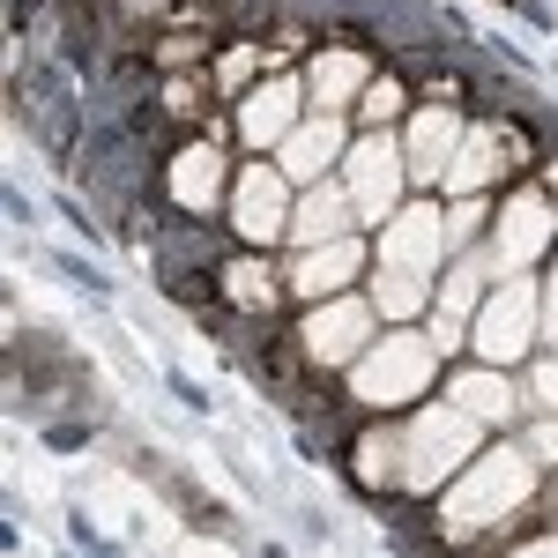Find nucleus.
I'll return each instance as SVG.
<instances>
[{
    "instance_id": "nucleus-12",
    "label": "nucleus",
    "mask_w": 558,
    "mask_h": 558,
    "mask_svg": "<svg viewBox=\"0 0 558 558\" xmlns=\"http://www.w3.org/2000/svg\"><path fill=\"white\" fill-rule=\"evenodd\" d=\"M447 254V216L432 209V202H410V209H395L387 216V239H380V254L387 268H410V276H432V260Z\"/></svg>"
},
{
    "instance_id": "nucleus-21",
    "label": "nucleus",
    "mask_w": 558,
    "mask_h": 558,
    "mask_svg": "<svg viewBox=\"0 0 558 558\" xmlns=\"http://www.w3.org/2000/svg\"><path fill=\"white\" fill-rule=\"evenodd\" d=\"M45 268H52V276H68V283H83L97 305L112 299V276H105L97 260H83V254H60V246H45Z\"/></svg>"
},
{
    "instance_id": "nucleus-24",
    "label": "nucleus",
    "mask_w": 558,
    "mask_h": 558,
    "mask_svg": "<svg viewBox=\"0 0 558 558\" xmlns=\"http://www.w3.org/2000/svg\"><path fill=\"white\" fill-rule=\"evenodd\" d=\"M165 387H172V395H179V402H186V410H209V395H202V387L186 380L179 365H165Z\"/></svg>"
},
{
    "instance_id": "nucleus-13",
    "label": "nucleus",
    "mask_w": 558,
    "mask_h": 558,
    "mask_svg": "<svg viewBox=\"0 0 558 558\" xmlns=\"http://www.w3.org/2000/svg\"><path fill=\"white\" fill-rule=\"evenodd\" d=\"M223 305L231 313H246V320H268V313H283L291 305V268H276L268 254H231L223 260Z\"/></svg>"
},
{
    "instance_id": "nucleus-9",
    "label": "nucleus",
    "mask_w": 558,
    "mask_h": 558,
    "mask_svg": "<svg viewBox=\"0 0 558 558\" xmlns=\"http://www.w3.org/2000/svg\"><path fill=\"white\" fill-rule=\"evenodd\" d=\"M299 120H305V83L291 68H283V75H260V83L231 105V128H239L246 149H283Z\"/></svg>"
},
{
    "instance_id": "nucleus-22",
    "label": "nucleus",
    "mask_w": 558,
    "mask_h": 558,
    "mask_svg": "<svg viewBox=\"0 0 558 558\" xmlns=\"http://www.w3.org/2000/svg\"><path fill=\"white\" fill-rule=\"evenodd\" d=\"M89 439H97L89 417H60V425H45V447H52V454H83Z\"/></svg>"
},
{
    "instance_id": "nucleus-3",
    "label": "nucleus",
    "mask_w": 558,
    "mask_h": 558,
    "mask_svg": "<svg viewBox=\"0 0 558 558\" xmlns=\"http://www.w3.org/2000/svg\"><path fill=\"white\" fill-rule=\"evenodd\" d=\"M432 380H439V343H432L425 328L402 320V328H387L380 343L350 365V402H357V410H402V402H417Z\"/></svg>"
},
{
    "instance_id": "nucleus-20",
    "label": "nucleus",
    "mask_w": 558,
    "mask_h": 558,
    "mask_svg": "<svg viewBox=\"0 0 558 558\" xmlns=\"http://www.w3.org/2000/svg\"><path fill=\"white\" fill-rule=\"evenodd\" d=\"M402 105H410V75H395V68H380V75H373V89L357 97V112H350V120H357L365 134H387Z\"/></svg>"
},
{
    "instance_id": "nucleus-25",
    "label": "nucleus",
    "mask_w": 558,
    "mask_h": 558,
    "mask_svg": "<svg viewBox=\"0 0 558 558\" xmlns=\"http://www.w3.org/2000/svg\"><path fill=\"white\" fill-rule=\"evenodd\" d=\"M8 216H15V231H31V223H38V209H31V194H23V186H8Z\"/></svg>"
},
{
    "instance_id": "nucleus-17",
    "label": "nucleus",
    "mask_w": 558,
    "mask_h": 558,
    "mask_svg": "<svg viewBox=\"0 0 558 558\" xmlns=\"http://www.w3.org/2000/svg\"><path fill=\"white\" fill-rule=\"evenodd\" d=\"M447 395H454V402H462V410H470L476 425L484 432H499V425H514V380H507V365H484V357H476V365H462V373H447Z\"/></svg>"
},
{
    "instance_id": "nucleus-11",
    "label": "nucleus",
    "mask_w": 558,
    "mask_h": 558,
    "mask_svg": "<svg viewBox=\"0 0 558 558\" xmlns=\"http://www.w3.org/2000/svg\"><path fill=\"white\" fill-rule=\"evenodd\" d=\"M470 134V112H447V105H425L402 120V165H410V186H447V165Z\"/></svg>"
},
{
    "instance_id": "nucleus-8",
    "label": "nucleus",
    "mask_w": 558,
    "mask_h": 558,
    "mask_svg": "<svg viewBox=\"0 0 558 558\" xmlns=\"http://www.w3.org/2000/svg\"><path fill=\"white\" fill-rule=\"evenodd\" d=\"M470 336H476V357H484V365H507V373H514L521 350L536 343V283H529V276H507L492 299L476 305Z\"/></svg>"
},
{
    "instance_id": "nucleus-10",
    "label": "nucleus",
    "mask_w": 558,
    "mask_h": 558,
    "mask_svg": "<svg viewBox=\"0 0 558 558\" xmlns=\"http://www.w3.org/2000/svg\"><path fill=\"white\" fill-rule=\"evenodd\" d=\"M336 179L350 186V202H357L365 216L402 209V186H395V179H410V165H402V142H395V134H357Z\"/></svg>"
},
{
    "instance_id": "nucleus-2",
    "label": "nucleus",
    "mask_w": 558,
    "mask_h": 558,
    "mask_svg": "<svg viewBox=\"0 0 558 558\" xmlns=\"http://www.w3.org/2000/svg\"><path fill=\"white\" fill-rule=\"evenodd\" d=\"M476 439H484V425H476L454 395L410 410V417H402V492L432 499L447 476H462V462L476 454Z\"/></svg>"
},
{
    "instance_id": "nucleus-7",
    "label": "nucleus",
    "mask_w": 558,
    "mask_h": 558,
    "mask_svg": "<svg viewBox=\"0 0 558 558\" xmlns=\"http://www.w3.org/2000/svg\"><path fill=\"white\" fill-rule=\"evenodd\" d=\"M223 149L231 142H216V134H194V142H179L172 157H165V209H186V216H223L231 202V165H223Z\"/></svg>"
},
{
    "instance_id": "nucleus-18",
    "label": "nucleus",
    "mask_w": 558,
    "mask_h": 558,
    "mask_svg": "<svg viewBox=\"0 0 558 558\" xmlns=\"http://www.w3.org/2000/svg\"><path fill=\"white\" fill-rule=\"evenodd\" d=\"M350 186L343 179H313V194H299L291 209V246H328V239H350Z\"/></svg>"
},
{
    "instance_id": "nucleus-6",
    "label": "nucleus",
    "mask_w": 558,
    "mask_h": 558,
    "mask_svg": "<svg viewBox=\"0 0 558 558\" xmlns=\"http://www.w3.org/2000/svg\"><path fill=\"white\" fill-rule=\"evenodd\" d=\"M373 299L365 291H343V299H320L313 305V320H305V357H313V373H328V380H343L350 365L373 350Z\"/></svg>"
},
{
    "instance_id": "nucleus-14",
    "label": "nucleus",
    "mask_w": 558,
    "mask_h": 558,
    "mask_svg": "<svg viewBox=\"0 0 558 558\" xmlns=\"http://www.w3.org/2000/svg\"><path fill=\"white\" fill-rule=\"evenodd\" d=\"M373 75H380V52H365V45H320L305 60V83H313V105L320 112H343L350 97H365Z\"/></svg>"
},
{
    "instance_id": "nucleus-15",
    "label": "nucleus",
    "mask_w": 558,
    "mask_h": 558,
    "mask_svg": "<svg viewBox=\"0 0 558 558\" xmlns=\"http://www.w3.org/2000/svg\"><path fill=\"white\" fill-rule=\"evenodd\" d=\"M365 246L357 239H328V246H305V260L291 268V299H343V283H357L365 276Z\"/></svg>"
},
{
    "instance_id": "nucleus-19",
    "label": "nucleus",
    "mask_w": 558,
    "mask_h": 558,
    "mask_svg": "<svg viewBox=\"0 0 558 558\" xmlns=\"http://www.w3.org/2000/svg\"><path fill=\"white\" fill-rule=\"evenodd\" d=\"M260 75H268V45H260V38H223V45H216L209 83H216V97H223V105H239Z\"/></svg>"
},
{
    "instance_id": "nucleus-26",
    "label": "nucleus",
    "mask_w": 558,
    "mask_h": 558,
    "mask_svg": "<svg viewBox=\"0 0 558 558\" xmlns=\"http://www.w3.org/2000/svg\"><path fill=\"white\" fill-rule=\"evenodd\" d=\"M544 328L558 336V276H551V305H544Z\"/></svg>"
},
{
    "instance_id": "nucleus-5",
    "label": "nucleus",
    "mask_w": 558,
    "mask_h": 558,
    "mask_svg": "<svg viewBox=\"0 0 558 558\" xmlns=\"http://www.w3.org/2000/svg\"><path fill=\"white\" fill-rule=\"evenodd\" d=\"M551 231H558V194L544 179H521L514 194H499V209H492V246H484V260L499 276H521L529 260L551 246Z\"/></svg>"
},
{
    "instance_id": "nucleus-27",
    "label": "nucleus",
    "mask_w": 558,
    "mask_h": 558,
    "mask_svg": "<svg viewBox=\"0 0 558 558\" xmlns=\"http://www.w3.org/2000/svg\"><path fill=\"white\" fill-rule=\"evenodd\" d=\"M499 8H521V0H499Z\"/></svg>"
},
{
    "instance_id": "nucleus-4",
    "label": "nucleus",
    "mask_w": 558,
    "mask_h": 558,
    "mask_svg": "<svg viewBox=\"0 0 558 558\" xmlns=\"http://www.w3.org/2000/svg\"><path fill=\"white\" fill-rule=\"evenodd\" d=\"M291 209H299L291 172H283V165H246V172L231 179L223 223H231V239H239V246L276 254V246H291Z\"/></svg>"
},
{
    "instance_id": "nucleus-23",
    "label": "nucleus",
    "mask_w": 558,
    "mask_h": 558,
    "mask_svg": "<svg viewBox=\"0 0 558 558\" xmlns=\"http://www.w3.org/2000/svg\"><path fill=\"white\" fill-rule=\"evenodd\" d=\"M68 536H75V544H83L89 558H128L120 544H105V536H97V521H89L83 507H68Z\"/></svg>"
},
{
    "instance_id": "nucleus-1",
    "label": "nucleus",
    "mask_w": 558,
    "mask_h": 558,
    "mask_svg": "<svg viewBox=\"0 0 558 558\" xmlns=\"http://www.w3.org/2000/svg\"><path fill=\"white\" fill-rule=\"evenodd\" d=\"M536 499V454L529 447H484L476 462L447 499H439V536L447 544H476V529H521V507Z\"/></svg>"
},
{
    "instance_id": "nucleus-16",
    "label": "nucleus",
    "mask_w": 558,
    "mask_h": 558,
    "mask_svg": "<svg viewBox=\"0 0 558 558\" xmlns=\"http://www.w3.org/2000/svg\"><path fill=\"white\" fill-rule=\"evenodd\" d=\"M276 157H283V172H291V179H336V172H343V157H350L343 120H336V112L299 120V128H291V142H283Z\"/></svg>"
}]
</instances>
